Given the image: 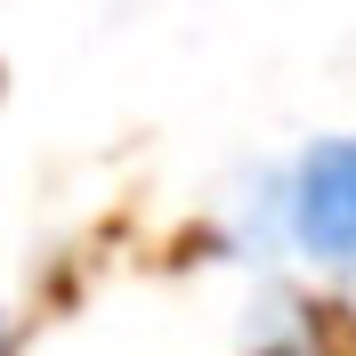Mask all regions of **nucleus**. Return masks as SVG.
<instances>
[{
    "instance_id": "obj_1",
    "label": "nucleus",
    "mask_w": 356,
    "mask_h": 356,
    "mask_svg": "<svg viewBox=\"0 0 356 356\" xmlns=\"http://www.w3.org/2000/svg\"><path fill=\"white\" fill-rule=\"evenodd\" d=\"M291 243L308 251L316 267L356 275V138H324L291 162Z\"/></svg>"
}]
</instances>
